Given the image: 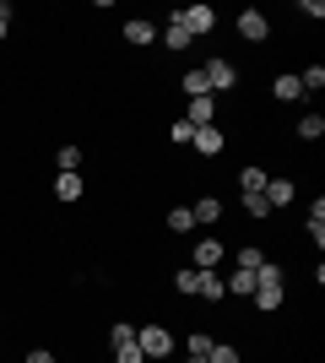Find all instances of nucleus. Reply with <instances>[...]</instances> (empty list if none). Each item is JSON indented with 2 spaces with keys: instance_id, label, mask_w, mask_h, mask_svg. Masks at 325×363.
Masks as SVG:
<instances>
[{
  "instance_id": "f257e3e1",
  "label": "nucleus",
  "mask_w": 325,
  "mask_h": 363,
  "mask_svg": "<svg viewBox=\"0 0 325 363\" xmlns=\"http://www.w3.org/2000/svg\"><path fill=\"white\" fill-rule=\"evenodd\" d=\"M249 298H255V309H261V315H277V309H282L287 282H282V266H277V260H266L261 272H255V293H249Z\"/></svg>"
},
{
  "instance_id": "f03ea898",
  "label": "nucleus",
  "mask_w": 325,
  "mask_h": 363,
  "mask_svg": "<svg viewBox=\"0 0 325 363\" xmlns=\"http://www.w3.org/2000/svg\"><path fill=\"white\" fill-rule=\"evenodd\" d=\"M136 347H141V358L152 363V358H173L179 342H173V331L163 325V320H141L136 325Z\"/></svg>"
},
{
  "instance_id": "7ed1b4c3",
  "label": "nucleus",
  "mask_w": 325,
  "mask_h": 363,
  "mask_svg": "<svg viewBox=\"0 0 325 363\" xmlns=\"http://www.w3.org/2000/svg\"><path fill=\"white\" fill-rule=\"evenodd\" d=\"M201 76H206V92H212V98H222V92L239 87V65H233L228 55H212V60H201Z\"/></svg>"
},
{
  "instance_id": "20e7f679",
  "label": "nucleus",
  "mask_w": 325,
  "mask_h": 363,
  "mask_svg": "<svg viewBox=\"0 0 325 363\" xmlns=\"http://www.w3.org/2000/svg\"><path fill=\"white\" fill-rule=\"evenodd\" d=\"M179 120H185L190 130H206V125H217V120H222V98H212V92H201V98H190Z\"/></svg>"
},
{
  "instance_id": "39448f33",
  "label": "nucleus",
  "mask_w": 325,
  "mask_h": 363,
  "mask_svg": "<svg viewBox=\"0 0 325 363\" xmlns=\"http://www.w3.org/2000/svg\"><path fill=\"white\" fill-rule=\"evenodd\" d=\"M169 22H179V28H185L190 38H206V33L217 28V11L206 6V0H195V6H185V11H173Z\"/></svg>"
},
{
  "instance_id": "423d86ee",
  "label": "nucleus",
  "mask_w": 325,
  "mask_h": 363,
  "mask_svg": "<svg viewBox=\"0 0 325 363\" xmlns=\"http://www.w3.org/2000/svg\"><path fill=\"white\" fill-rule=\"evenodd\" d=\"M233 28H239L244 44H266V38H271V16H266L261 6H244V11L233 16Z\"/></svg>"
},
{
  "instance_id": "0eeeda50",
  "label": "nucleus",
  "mask_w": 325,
  "mask_h": 363,
  "mask_svg": "<svg viewBox=\"0 0 325 363\" xmlns=\"http://www.w3.org/2000/svg\"><path fill=\"white\" fill-rule=\"evenodd\" d=\"M120 38H125L130 49H152V44H157V22H152V16H125Z\"/></svg>"
},
{
  "instance_id": "6e6552de",
  "label": "nucleus",
  "mask_w": 325,
  "mask_h": 363,
  "mask_svg": "<svg viewBox=\"0 0 325 363\" xmlns=\"http://www.w3.org/2000/svg\"><path fill=\"white\" fill-rule=\"evenodd\" d=\"M222 255H228V244L206 233V239H195V250H190V266H195V272H217V266H222Z\"/></svg>"
},
{
  "instance_id": "1a4fd4ad",
  "label": "nucleus",
  "mask_w": 325,
  "mask_h": 363,
  "mask_svg": "<svg viewBox=\"0 0 325 363\" xmlns=\"http://www.w3.org/2000/svg\"><path fill=\"white\" fill-rule=\"evenodd\" d=\"M261 196H266V206H271V212H282V206H293V201H298V184L287 179V174H277V179H266Z\"/></svg>"
},
{
  "instance_id": "9d476101",
  "label": "nucleus",
  "mask_w": 325,
  "mask_h": 363,
  "mask_svg": "<svg viewBox=\"0 0 325 363\" xmlns=\"http://www.w3.org/2000/svg\"><path fill=\"white\" fill-rule=\"evenodd\" d=\"M190 147L201 152V157H217V152L228 147V130H222V125H206V130H195V136H190Z\"/></svg>"
},
{
  "instance_id": "9b49d317",
  "label": "nucleus",
  "mask_w": 325,
  "mask_h": 363,
  "mask_svg": "<svg viewBox=\"0 0 325 363\" xmlns=\"http://www.w3.org/2000/svg\"><path fill=\"white\" fill-rule=\"evenodd\" d=\"M190 217H195V228H217L222 223V201L217 196H195L190 201Z\"/></svg>"
},
{
  "instance_id": "f8f14e48",
  "label": "nucleus",
  "mask_w": 325,
  "mask_h": 363,
  "mask_svg": "<svg viewBox=\"0 0 325 363\" xmlns=\"http://www.w3.org/2000/svg\"><path fill=\"white\" fill-rule=\"evenodd\" d=\"M81 196H87L81 174H55V201H60V206H76Z\"/></svg>"
},
{
  "instance_id": "ddd939ff",
  "label": "nucleus",
  "mask_w": 325,
  "mask_h": 363,
  "mask_svg": "<svg viewBox=\"0 0 325 363\" xmlns=\"http://www.w3.org/2000/svg\"><path fill=\"white\" fill-rule=\"evenodd\" d=\"M271 98H277V104H298V98H304V87H298V71H282L277 82H271Z\"/></svg>"
},
{
  "instance_id": "4468645a",
  "label": "nucleus",
  "mask_w": 325,
  "mask_h": 363,
  "mask_svg": "<svg viewBox=\"0 0 325 363\" xmlns=\"http://www.w3.org/2000/svg\"><path fill=\"white\" fill-rule=\"evenodd\" d=\"M157 38H163V49H169V55H190V44H195V38H190L179 22H169V28L157 33Z\"/></svg>"
},
{
  "instance_id": "2eb2a0df",
  "label": "nucleus",
  "mask_w": 325,
  "mask_h": 363,
  "mask_svg": "<svg viewBox=\"0 0 325 363\" xmlns=\"http://www.w3.org/2000/svg\"><path fill=\"white\" fill-rule=\"evenodd\" d=\"M195 298H206V303H222V298H228V288H222V272H201V288H195Z\"/></svg>"
},
{
  "instance_id": "dca6fc26",
  "label": "nucleus",
  "mask_w": 325,
  "mask_h": 363,
  "mask_svg": "<svg viewBox=\"0 0 325 363\" xmlns=\"http://www.w3.org/2000/svg\"><path fill=\"white\" fill-rule=\"evenodd\" d=\"M266 179H271V174H266L261 163H244V168H239V190H244V196H255V190H266Z\"/></svg>"
},
{
  "instance_id": "f3484780",
  "label": "nucleus",
  "mask_w": 325,
  "mask_h": 363,
  "mask_svg": "<svg viewBox=\"0 0 325 363\" xmlns=\"http://www.w3.org/2000/svg\"><path fill=\"white\" fill-rule=\"evenodd\" d=\"M222 288H228L233 298H249V293H255V272H239V266H233V272L222 277Z\"/></svg>"
},
{
  "instance_id": "a211bd4d",
  "label": "nucleus",
  "mask_w": 325,
  "mask_h": 363,
  "mask_svg": "<svg viewBox=\"0 0 325 363\" xmlns=\"http://www.w3.org/2000/svg\"><path fill=\"white\" fill-rule=\"evenodd\" d=\"M266 260H271V255H266L261 244H244V250H239V255H233V266H239V272H261Z\"/></svg>"
},
{
  "instance_id": "6ab92c4d",
  "label": "nucleus",
  "mask_w": 325,
  "mask_h": 363,
  "mask_svg": "<svg viewBox=\"0 0 325 363\" xmlns=\"http://www.w3.org/2000/svg\"><path fill=\"white\" fill-rule=\"evenodd\" d=\"M195 288H201V272H195V266L173 272V293H179V298H195Z\"/></svg>"
},
{
  "instance_id": "aec40b11",
  "label": "nucleus",
  "mask_w": 325,
  "mask_h": 363,
  "mask_svg": "<svg viewBox=\"0 0 325 363\" xmlns=\"http://www.w3.org/2000/svg\"><path fill=\"white\" fill-rule=\"evenodd\" d=\"M179 92H185V98H201V92H206L201 65H185V76H179Z\"/></svg>"
},
{
  "instance_id": "412c9836",
  "label": "nucleus",
  "mask_w": 325,
  "mask_h": 363,
  "mask_svg": "<svg viewBox=\"0 0 325 363\" xmlns=\"http://www.w3.org/2000/svg\"><path fill=\"white\" fill-rule=\"evenodd\" d=\"M325 136V114H298V141H320Z\"/></svg>"
},
{
  "instance_id": "4be33fe9",
  "label": "nucleus",
  "mask_w": 325,
  "mask_h": 363,
  "mask_svg": "<svg viewBox=\"0 0 325 363\" xmlns=\"http://www.w3.org/2000/svg\"><path fill=\"white\" fill-rule=\"evenodd\" d=\"M298 87H304V98H309V92H325V65H304V71H298Z\"/></svg>"
},
{
  "instance_id": "5701e85b",
  "label": "nucleus",
  "mask_w": 325,
  "mask_h": 363,
  "mask_svg": "<svg viewBox=\"0 0 325 363\" xmlns=\"http://www.w3.org/2000/svg\"><path fill=\"white\" fill-rule=\"evenodd\" d=\"M169 233H195V217H190V206H169Z\"/></svg>"
},
{
  "instance_id": "b1692460",
  "label": "nucleus",
  "mask_w": 325,
  "mask_h": 363,
  "mask_svg": "<svg viewBox=\"0 0 325 363\" xmlns=\"http://www.w3.org/2000/svg\"><path fill=\"white\" fill-rule=\"evenodd\" d=\"M55 168H60V174H76L81 168V147H55Z\"/></svg>"
},
{
  "instance_id": "393cba45",
  "label": "nucleus",
  "mask_w": 325,
  "mask_h": 363,
  "mask_svg": "<svg viewBox=\"0 0 325 363\" xmlns=\"http://www.w3.org/2000/svg\"><path fill=\"white\" fill-rule=\"evenodd\" d=\"M125 342H136V325H130V320H114V325H108V347H125Z\"/></svg>"
},
{
  "instance_id": "a878e982",
  "label": "nucleus",
  "mask_w": 325,
  "mask_h": 363,
  "mask_svg": "<svg viewBox=\"0 0 325 363\" xmlns=\"http://www.w3.org/2000/svg\"><path fill=\"white\" fill-rule=\"evenodd\" d=\"M206 363H244V358H239V347H233V342H212Z\"/></svg>"
},
{
  "instance_id": "bb28decb",
  "label": "nucleus",
  "mask_w": 325,
  "mask_h": 363,
  "mask_svg": "<svg viewBox=\"0 0 325 363\" xmlns=\"http://www.w3.org/2000/svg\"><path fill=\"white\" fill-rule=\"evenodd\" d=\"M206 352H212V336H206V331H195V336L185 342V358H206Z\"/></svg>"
},
{
  "instance_id": "cd10ccee",
  "label": "nucleus",
  "mask_w": 325,
  "mask_h": 363,
  "mask_svg": "<svg viewBox=\"0 0 325 363\" xmlns=\"http://www.w3.org/2000/svg\"><path fill=\"white\" fill-rule=\"evenodd\" d=\"M244 212L255 217V223H266V217H271V206H266V196L255 190V196H244Z\"/></svg>"
},
{
  "instance_id": "c85d7f7f",
  "label": "nucleus",
  "mask_w": 325,
  "mask_h": 363,
  "mask_svg": "<svg viewBox=\"0 0 325 363\" xmlns=\"http://www.w3.org/2000/svg\"><path fill=\"white\" fill-rule=\"evenodd\" d=\"M304 228H325V196L309 201V212H304Z\"/></svg>"
},
{
  "instance_id": "c756f323",
  "label": "nucleus",
  "mask_w": 325,
  "mask_h": 363,
  "mask_svg": "<svg viewBox=\"0 0 325 363\" xmlns=\"http://www.w3.org/2000/svg\"><path fill=\"white\" fill-rule=\"evenodd\" d=\"M298 16H309V22H325V0H298Z\"/></svg>"
},
{
  "instance_id": "7c9ffc66",
  "label": "nucleus",
  "mask_w": 325,
  "mask_h": 363,
  "mask_svg": "<svg viewBox=\"0 0 325 363\" xmlns=\"http://www.w3.org/2000/svg\"><path fill=\"white\" fill-rule=\"evenodd\" d=\"M190 136H195V130H190L185 120H173V125H169V141H173V147H190Z\"/></svg>"
},
{
  "instance_id": "2f4dec72",
  "label": "nucleus",
  "mask_w": 325,
  "mask_h": 363,
  "mask_svg": "<svg viewBox=\"0 0 325 363\" xmlns=\"http://www.w3.org/2000/svg\"><path fill=\"white\" fill-rule=\"evenodd\" d=\"M114 363H147V358H141L136 342H125V347H114Z\"/></svg>"
},
{
  "instance_id": "473e14b6",
  "label": "nucleus",
  "mask_w": 325,
  "mask_h": 363,
  "mask_svg": "<svg viewBox=\"0 0 325 363\" xmlns=\"http://www.w3.org/2000/svg\"><path fill=\"white\" fill-rule=\"evenodd\" d=\"M22 363H55V352H49V347H33V352H28Z\"/></svg>"
},
{
  "instance_id": "72a5a7b5",
  "label": "nucleus",
  "mask_w": 325,
  "mask_h": 363,
  "mask_svg": "<svg viewBox=\"0 0 325 363\" xmlns=\"http://www.w3.org/2000/svg\"><path fill=\"white\" fill-rule=\"evenodd\" d=\"M11 16H16V11H11V0H0V28H11Z\"/></svg>"
},
{
  "instance_id": "f704fd0d",
  "label": "nucleus",
  "mask_w": 325,
  "mask_h": 363,
  "mask_svg": "<svg viewBox=\"0 0 325 363\" xmlns=\"http://www.w3.org/2000/svg\"><path fill=\"white\" fill-rule=\"evenodd\" d=\"M6 33H11V28H0V38H6Z\"/></svg>"
}]
</instances>
